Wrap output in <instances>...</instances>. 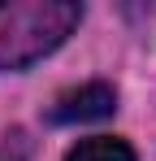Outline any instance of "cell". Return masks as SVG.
<instances>
[{
  "mask_svg": "<svg viewBox=\"0 0 156 161\" xmlns=\"http://www.w3.org/2000/svg\"><path fill=\"white\" fill-rule=\"evenodd\" d=\"M82 22L74 0H0V74L56 53Z\"/></svg>",
  "mask_w": 156,
  "mask_h": 161,
  "instance_id": "cell-1",
  "label": "cell"
},
{
  "mask_svg": "<svg viewBox=\"0 0 156 161\" xmlns=\"http://www.w3.org/2000/svg\"><path fill=\"white\" fill-rule=\"evenodd\" d=\"M117 109V92L108 83H82V87H70L61 92L48 109V122L56 126H78V122H100Z\"/></svg>",
  "mask_w": 156,
  "mask_h": 161,
  "instance_id": "cell-2",
  "label": "cell"
},
{
  "mask_svg": "<svg viewBox=\"0 0 156 161\" xmlns=\"http://www.w3.org/2000/svg\"><path fill=\"white\" fill-rule=\"evenodd\" d=\"M65 161H134V148H130L126 139L96 135V139H82L78 148H70Z\"/></svg>",
  "mask_w": 156,
  "mask_h": 161,
  "instance_id": "cell-3",
  "label": "cell"
},
{
  "mask_svg": "<svg viewBox=\"0 0 156 161\" xmlns=\"http://www.w3.org/2000/svg\"><path fill=\"white\" fill-rule=\"evenodd\" d=\"M4 161H22V157H4Z\"/></svg>",
  "mask_w": 156,
  "mask_h": 161,
  "instance_id": "cell-4",
  "label": "cell"
}]
</instances>
